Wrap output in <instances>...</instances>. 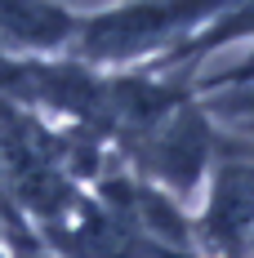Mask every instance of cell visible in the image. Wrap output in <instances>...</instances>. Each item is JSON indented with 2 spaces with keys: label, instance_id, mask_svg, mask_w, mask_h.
<instances>
[{
  "label": "cell",
  "instance_id": "cell-5",
  "mask_svg": "<svg viewBox=\"0 0 254 258\" xmlns=\"http://www.w3.org/2000/svg\"><path fill=\"white\" fill-rule=\"evenodd\" d=\"M196 98L228 138L254 143V80L250 85H232V89H210V94H196Z\"/></svg>",
  "mask_w": 254,
  "mask_h": 258
},
{
  "label": "cell",
  "instance_id": "cell-1",
  "mask_svg": "<svg viewBox=\"0 0 254 258\" xmlns=\"http://www.w3.org/2000/svg\"><path fill=\"white\" fill-rule=\"evenodd\" d=\"M232 5L236 0H112L80 14L67 53L103 72L156 67L196 40L210 23H219Z\"/></svg>",
  "mask_w": 254,
  "mask_h": 258
},
{
  "label": "cell",
  "instance_id": "cell-6",
  "mask_svg": "<svg viewBox=\"0 0 254 258\" xmlns=\"http://www.w3.org/2000/svg\"><path fill=\"white\" fill-rule=\"evenodd\" d=\"M254 80V45L241 53H228L219 62L201 67L192 76V94H210V89H232V85H250Z\"/></svg>",
  "mask_w": 254,
  "mask_h": 258
},
{
  "label": "cell",
  "instance_id": "cell-4",
  "mask_svg": "<svg viewBox=\"0 0 254 258\" xmlns=\"http://www.w3.org/2000/svg\"><path fill=\"white\" fill-rule=\"evenodd\" d=\"M80 27V9L67 0H0V53H67Z\"/></svg>",
  "mask_w": 254,
  "mask_h": 258
},
{
  "label": "cell",
  "instance_id": "cell-7",
  "mask_svg": "<svg viewBox=\"0 0 254 258\" xmlns=\"http://www.w3.org/2000/svg\"><path fill=\"white\" fill-rule=\"evenodd\" d=\"M0 258H18V245H14L5 232H0Z\"/></svg>",
  "mask_w": 254,
  "mask_h": 258
},
{
  "label": "cell",
  "instance_id": "cell-2",
  "mask_svg": "<svg viewBox=\"0 0 254 258\" xmlns=\"http://www.w3.org/2000/svg\"><path fill=\"white\" fill-rule=\"evenodd\" d=\"M223 147H228V134L210 120L201 98L192 94L165 116H156L152 125H143L138 134L121 138L112 152H116V165H125L134 178L161 187L165 196L192 209Z\"/></svg>",
  "mask_w": 254,
  "mask_h": 258
},
{
  "label": "cell",
  "instance_id": "cell-3",
  "mask_svg": "<svg viewBox=\"0 0 254 258\" xmlns=\"http://www.w3.org/2000/svg\"><path fill=\"white\" fill-rule=\"evenodd\" d=\"M196 258H254V152L228 138L192 205Z\"/></svg>",
  "mask_w": 254,
  "mask_h": 258
}]
</instances>
